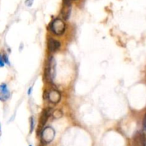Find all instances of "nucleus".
Returning a JSON list of instances; mask_svg holds the SVG:
<instances>
[{
	"label": "nucleus",
	"instance_id": "f257e3e1",
	"mask_svg": "<svg viewBox=\"0 0 146 146\" xmlns=\"http://www.w3.org/2000/svg\"><path fill=\"white\" fill-rule=\"evenodd\" d=\"M65 23L60 19H56L52 22L50 25V29L52 32L57 35H61L65 31Z\"/></svg>",
	"mask_w": 146,
	"mask_h": 146
},
{
	"label": "nucleus",
	"instance_id": "f03ea898",
	"mask_svg": "<svg viewBox=\"0 0 146 146\" xmlns=\"http://www.w3.org/2000/svg\"><path fill=\"white\" fill-rule=\"evenodd\" d=\"M54 136H55V131L51 127H45L41 133L42 140L44 143H51L54 138Z\"/></svg>",
	"mask_w": 146,
	"mask_h": 146
},
{
	"label": "nucleus",
	"instance_id": "7ed1b4c3",
	"mask_svg": "<svg viewBox=\"0 0 146 146\" xmlns=\"http://www.w3.org/2000/svg\"><path fill=\"white\" fill-rule=\"evenodd\" d=\"M55 62L53 58H50L46 64L45 68V77L50 80L54 79L55 74Z\"/></svg>",
	"mask_w": 146,
	"mask_h": 146
},
{
	"label": "nucleus",
	"instance_id": "20e7f679",
	"mask_svg": "<svg viewBox=\"0 0 146 146\" xmlns=\"http://www.w3.org/2000/svg\"><path fill=\"white\" fill-rule=\"evenodd\" d=\"M48 99L53 104L58 103L61 99V94L57 90H52L48 94Z\"/></svg>",
	"mask_w": 146,
	"mask_h": 146
},
{
	"label": "nucleus",
	"instance_id": "39448f33",
	"mask_svg": "<svg viewBox=\"0 0 146 146\" xmlns=\"http://www.w3.org/2000/svg\"><path fill=\"white\" fill-rule=\"evenodd\" d=\"M9 91L5 84L0 85V100L5 101L9 98Z\"/></svg>",
	"mask_w": 146,
	"mask_h": 146
},
{
	"label": "nucleus",
	"instance_id": "423d86ee",
	"mask_svg": "<svg viewBox=\"0 0 146 146\" xmlns=\"http://www.w3.org/2000/svg\"><path fill=\"white\" fill-rule=\"evenodd\" d=\"M60 47V42L53 38H50L48 40V48L50 52H56Z\"/></svg>",
	"mask_w": 146,
	"mask_h": 146
},
{
	"label": "nucleus",
	"instance_id": "0eeeda50",
	"mask_svg": "<svg viewBox=\"0 0 146 146\" xmlns=\"http://www.w3.org/2000/svg\"><path fill=\"white\" fill-rule=\"evenodd\" d=\"M135 146H145L146 145V137L143 134L139 133L135 136L134 139Z\"/></svg>",
	"mask_w": 146,
	"mask_h": 146
},
{
	"label": "nucleus",
	"instance_id": "6e6552de",
	"mask_svg": "<svg viewBox=\"0 0 146 146\" xmlns=\"http://www.w3.org/2000/svg\"><path fill=\"white\" fill-rule=\"evenodd\" d=\"M50 112L49 110H44V112H43L42 114L41 117H40V125L44 126V125L46 124V123H47V119H48L49 116H50Z\"/></svg>",
	"mask_w": 146,
	"mask_h": 146
},
{
	"label": "nucleus",
	"instance_id": "1a4fd4ad",
	"mask_svg": "<svg viewBox=\"0 0 146 146\" xmlns=\"http://www.w3.org/2000/svg\"><path fill=\"white\" fill-rule=\"evenodd\" d=\"M70 5H64L63 7L62 10V14L64 17V19H67L70 17Z\"/></svg>",
	"mask_w": 146,
	"mask_h": 146
},
{
	"label": "nucleus",
	"instance_id": "9d476101",
	"mask_svg": "<svg viewBox=\"0 0 146 146\" xmlns=\"http://www.w3.org/2000/svg\"><path fill=\"white\" fill-rule=\"evenodd\" d=\"M52 116L55 119L60 118L62 116V112L60 110H56L52 113Z\"/></svg>",
	"mask_w": 146,
	"mask_h": 146
},
{
	"label": "nucleus",
	"instance_id": "9b49d317",
	"mask_svg": "<svg viewBox=\"0 0 146 146\" xmlns=\"http://www.w3.org/2000/svg\"><path fill=\"white\" fill-rule=\"evenodd\" d=\"M34 118L33 117H31V120H30V133H32L33 131V129H34Z\"/></svg>",
	"mask_w": 146,
	"mask_h": 146
},
{
	"label": "nucleus",
	"instance_id": "f8f14e48",
	"mask_svg": "<svg viewBox=\"0 0 146 146\" xmlns=\"http://www.w3.org/2000/svg\"><path fill=\"white\" fill-rule=\"evenodd\" d=\"M143 129H144L145 131L146 132V114L145 115L144 117V119H143Z\"/></svg>",
	"mask_w": 146,
	"mask_h": 146
},
{
	"label": "nucleus",
	"instance_id": "ddd939ff",
	"mask_svg": "<svg viewBox=\"0 0 146 146\" xmlns=\"http://www.w3.org/2000/svg\"><path fill=\"white\" fill-rule=\"evenodd\" d=\"M4 64H5V61H4L3 58L0 55V67H3Z\"/></svg>",
	"mask_w": 146,
	"mask_h": 146
},
{
	"label": "nucleus",
	"instance_id": "4468645a",
	"mask_svg": "<svg viewBox=\"0 0 146 146\" xmlns=\"http://www.w3.org/2000/svg\"><path fill=\"white\" fill-rule=\"evenodd\" d=\"M72 1H73V0H64V5H70Z\"/></svg>",
	"mask_w": 146,
	"mask_h": 146
},
{
	"label": "nucleus",
	"instance_id": "2eb2a0df",
	"mask_svg": "<svg viewBox=\"0 0 146 146\" xmlns=\"http://www.w3.org/2000/svg\"><path fill=\"white\" fill-rule=\"evenodd\" d=\"M32 2H33V0H27L26 5H27V6H31L32 4Z\"/></svg>",
	"mask_w": 146,
	"mask_h": 146
},
{
	"label": "nucleus",
	"instance_id": "dca6fc26",
	"mask_svg": "<svg viewBox=\"0 0 146 146\" xmlns=\"http://www.w3.org/2000/svg\"><path fill=\"white\" fill-rule=\"evenodd\" d=\"M31 92H32V88H29V90H28V95H30V94H31Z\"/></svg>",
	"mask_w": 146,
	"mask_h": 146
},
{
	"label": "nucleus",
	"instance_id": "f3484780",
	"mask_svg": "<svg viewBox=\"0 0 146 146\" xmlns=\"http://www.w3.org/2000/svg\"><path fill=\"white\" fill-rule=\"evenodd\" d=\"M0 135H1V127H0Z\"/></svg>",
	"mask_w": 146,
	"mask_h": 146
}]
</instances>
